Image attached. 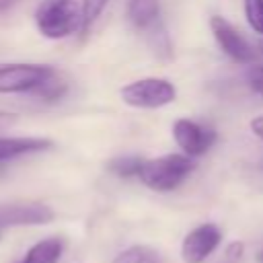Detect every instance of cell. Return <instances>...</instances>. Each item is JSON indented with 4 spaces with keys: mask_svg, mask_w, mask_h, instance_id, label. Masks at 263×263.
<instances>
[{
    "mask_svg": "<svg viewBox=\"0 0 263 263\" xmlns=\"http://www.w3.org/2000/svg\"><path fill=\"white\" fill-rule=\"evenodd\" d=\"M193 168L195 162L191 156L183 152H171L156 158H144L136 179L156 193H166L177 189L193 173Z\"/></svg>",
    "mask_w": 263,
    "mask_h": 263,
    "instance_id": "6da1fadb",
    "label": "cell"
},
{
    "mask_svg": "<svg viewBox=\"0 0 263 263\" xmlns=\"http://www.w3.org/2000/svg\"><path fill=\"white\" fill-rule=\"evenodd\" d=\"M80 2L76 0H41L35 8V27L45 39H66L80 31Z\"/></svg>",
    "mask_w": 263,
    "mask_h": 263,
    "instance_id": "7a4b0ae2",
    "label": "cell"
},
{
    "mask_svg": "<svg viewBox=\"0 0 263 263\" xmlns=\"http://www.w3.org/2000/svg\"><path fill=\"white\" fill-rule=\"evenodd\" d=\"M119 97L134 109H160L177 99V88L168 78L146 76L121 86Z\"/></svg>",
    "mask_w": 263,
    "mask_h": 263,
    "instance_id": "3957f363",
    "label": "cell"
},
{
    "mask_svg": "<svg viewBox=\"0 0 263 263\" xmlns=\"http://www.w3.org/2000/svg\"><path fill=\"white\" fill-rule=\"evenodd\" d=\"M53 72L55 68L47 64H25V62L0 64V95H18V92L29 95Z\"/></svg>",
    "mask_w": 263,
    "mask_h": 263,
    "instance_id": "277c9868",
    "label": "cell"
},
{
    "mask_svg": "<svg viewBox=\"0 0 263 263\" xmlns=\"http://www.w3.org/2000/svg\"><path fill=\"white\" fill-rule=\"evenodd\" d=\"M173 138H175L177 146L183 150V154H187L191 158H199L216 144L218 134L214 127H210L205 123L181 117L173 123Z\"/></svg>",
    "mask_w": 263,
    "mask_h": 263,
    "instance_id": "5b68a950",
    "label": "cell"
},
{
    "mask_svg": "<svg viewBox=\"0 0 263 263\" xmlns=\"http://www.w3.org/2000/svg\"><path fill=\"white\" fill-rule=\"evenodd\" d=\"M55 212L43 201H6L0 203V230L16 226H43L53 222Z\"/></svg>",
    "mask_w": 263,
    "mask_h": 263,
    "instance_id": "8992f818",
    "label": "cell"
},
{
    "mask_svg": "<svg viewBox=\"0 0 263 263\" xmlns=\"http://www.w3.org/2000/svg\"><path fill=\"white\" fill-rule=\"evenodd\" d=\"M210 31L218 43V47L236 64H253L255 62V49L245 39V35L224 16L214 14L210 18Z\"/></svg>",
    "mask_w": 263,
    "mask_h": 263,
    "instance_id": "52a82bcc",
    "label": "cell"
},
{
    "mask_svg": "<svg viewBox=\"0 0 263 263\" xmlns=\"http://www.w3.org/2000/svg\"><path fill=\"white\" fill-rule=\"evenodd\" d=\"M222 242V230L218 224L205 222L189 230L181 242V257L185 263H203Z\"/></svg>",
    "mask_w": 263,
    "mask_h": 263,
    "instance_id": "ba28073f",
    "label": "cell"
},
{
    "mask_svg": "<svg viewBox=\"0 0 263 263\" xmlns=\"http://www.w3.org/2000/svg\"><path fill=\"white\" fill-rule=\"evenodd\" d=\"M53 146L49 138L39 136H0V164L27 154L45 152Z\"/></svg>",
    "mask_w": 263,
    "mask_h": 263,
    "instance_id": "9c48e42d",
    "label": "cell"
},
{
    "mask_svg": "<svg viewBox=\"0 0 263 263\" xmlns=\"http://www.w3.org/2000/svg\"><path fill=\"white\" fill-rule=\"evenodd\" d=\"M125 14L138 31H150L160 23V0H127Z\"/></svg>",
    "mask_w": 263,
    "mask_h": 263,
    "instance_id": "30bf717a",
    "label": "cell"
},
{
    "mask_svg": "<svg viewBox=\"0 0 263 263\" xmlns=\"http://www.w3.org/2000/svg\"><path fill=\"white\" fill-rule=\"evenodd\" d=\"M64 253V242L62 238L58 236H49V238H43L39 242H35L27 255L23 257L21 263H58L60 257Z\"/></svg>",
    "mask_w": 263,
    "mask_h": 263,
    "instance_id": "8fae6325",
    "label": "cell"
},
{
    "mask_svg": "<svg viewBox=\"0 0 263 263\" xmlns=\"http://www.w3.org/2000/svg\"><path fill=\"white\" fill-rule=\"evenodd\" d=\"M66 90H68V82L58 74V70L47 78V80H43L37 88H33L29 95H33V97H37L39 101H49V103H53V101H60L64 95H66Z\"/></svg>",
    "mask_w": 263,
    "mask_h": 263,
    "instance_id": "7c38bea8",
    "label": "cell"
},
{
    "mask_svg": "<svg viewBox=\"0 0 263 263\" xmlns=\"http://www.w3.org/2000/svg\"><path fill=\"white\" fill-rule=\"evenodd\" d=\"M113 263H164L160 253L146 245H134L125 251H121Z\"/></svg>",
    "mask_w": 263,
    "mask_h": 263,
    "instance_id": "4fadbf2b",
    "label": "cell"
},
{
    "mask_svg": "<svg viewBox=\"0 0 263 263\" xmlns=\"http://www.w3.org/2000/svg\"><path fill=\"white\" fill-rule=\"evenodd\" d=\"M107 4H109V0H80V16H82L80 33L86 35L92 29V25L99 21V16L107 8Z\"/></svg>",
    "mask_w": 263,
    "mask_h": 263,
    "instance_id": "5bb4252c",
    "label": "cell"
},
{
    "mask_svg": "<svg viewBox=\"0 0 263 263\" xmlns=\"http://www.w3.org/2000/svg\"><path fill=\"white\" fill-rule=\"evenodd\" d=\"M142 160L144 158H140V156H117V158L109 160L107 168L113 175L121 177V179H132V177H138L140 166H142Z\"/></svg>",
    "mask_w": 263,
    "mask_h": 263,
    "instance_id": "9a60e30c",
    "label": "cell"
},
{
    "mask_svg": "<svg viewBox=\"0 0 263 263\" xmlns=\"http://www.w3.org/2000/svg\"><path fill=\"white\" fill-rule=\"evenodd\" d=\"M148 35H150V47H152V51L158 55V58H171V53H173V45H171V39H168V33H166V29L158 23V25H154L150 31H148Z\"/></svg>",
    "mask_w": 263,
    "mask_h": 263,
    "instance_id": "2e32d148",
    "label": "cell"
},
{
    "mask_svg": "<svg viewBox=\"0 0 263 263\" xmlns=\"http://www.w3.org/2000/svg\"><path fill=\"white\" fill-rule=\"evenodd\" d=\"M242 10L249 27L263 37V0H242Z\"/></svg>",
    "mask_w": 263,
    "mask_h": 263,
    "instance_id": "e0dca14e",
    "label": "cell"
},
{
    "mask_svg": "<svg viewBox=\"0 0 263 263\" xmlns=\"http://www.w3.org/2000/svg\"><path fill=\"white\" fill-rule=\"evenodd\" d=\"M245 78H247V84H249V88H251L255 95L263 97V66H261V64H255V66H251V68L247 70Z\"/></svg>",
    "mask_w": 263,
    "mask_h": 263,
    "instance_id": "ac0fdd59",
    "label": "cell"
},
{
    "mask_svg": "<svg viewBox=\"0 0 263 263\" xmlns=\"http://www.w3.org/2000/svg\"><path fill=\"white\" fill-rule=\"evenodd\" d=\"M242 249H245L242 242H230V245L226 247V261H228V263H236V261L242 257Z\"/></svg>",
    "mask_w": 263,
    "mask_h": 263,
    "instance_id": "d6986e66",
    "label": "cell"
},
{
    "mask_svg": "<svg viewBox=\"0 0 263 263\" xmlns=\"http://www.w3.org/2000/svg\"><path fill=\"white\" fill-rule=\"evenodd\" d=\"M16 115L14 113H8V111H0V132H6L10 129L14 123H16Z\"/></svg>",
    "mask_w": 263,
    "mask_h": 263,
    "instance_id": "ffe728a7",
    "label": "cell"
},
{
    "mask_svg": "<svg viewBox=\"0 0 263 263\" xmlns=\"http://www.w3.org/2000/svg\"><path fill=\"white\" fill-rule=\"evenodd\" d=\"M251 132L263 142V115H259V117H255V119H251Z\"/></svg>",
    "mask_w": 263,
    "mask_h": 263,
    "instance_id": "44dd1931",
    "label": "cell"
},
{
    "mask_svg": "<svg viewBox=\"0 0 263 263\" xmlns=\"http://www.w3.org/2000/svg\"><path fill=\"white\" fill-rule=\"evenodd\" d=\"M18 0H0V14H4L6 10H10Z\"/></svg>",
    "mask_w": 263,
    "mask_h": 263,
    "instance_id": "7402d4cb",
    "label": "cell"
},
{
    "mask_svg": "<svg viewBox=\"0 0 263 263\" xmlns=\"http://www.w3.org/2000/svg\"><path fill=\"white\" fill-rule=\"evenodd\" d=\"M257 51H259V53L263 55V37H261V39L257 41Z\"/></svg>",
    "mask_w": 263,
    "mask_h": 263,
    "instance_id": "603a6c76",
    "label": "cell"
},
{
    "mask_svg": "<svg viewBox=\"0 0 263 263\" xmlns=\"http://www.w3.org/2000/svg\"><path fill=\"white\" fill-rule=\"evenodd\" d=\"M257 263H263V247H261V251L257 253Z\"/></svg>",
    "mask_w": 263,
    "mask_h": 263,
    "instance_id": "cb8c5ba5",
    "label": "cell"
}]
</instances>
